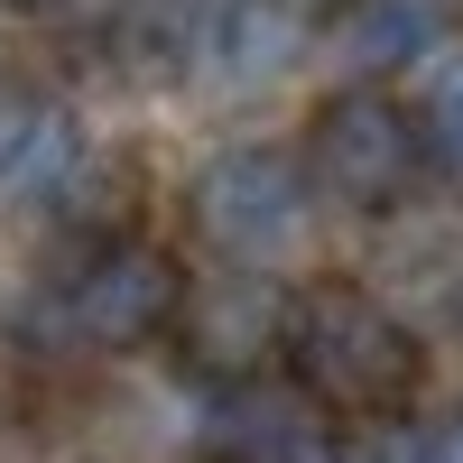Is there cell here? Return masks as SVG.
<instances>
[{"instance_id":"obj_1","label":"cell","mask_w":463,"mask_h":463,"mask_svg":"<svg viewBox=\"0 0 463 463\" xmlns=\"http://www.w3.org/2000/svg\"><path fill=\"white\" fill-rule=\"evenodd\" d=\"M288 371H297V390L316 399V408L371 427V417H399L408 408V390H417V343H408V325L380 297L316 288V297H297Z\"/></svg>"},{"instance_id":"obj_2","label":"cell","mask_w":463,"mask_h":463,"mask_svg":"<svg viewBox=\"0 0 463 463\" xmlns=\"http://www.w3.org/2000/svg\"><path fill=\"white\" fill-rule=\"evenodd\" d=\"M306 222H316V185L288 148H222L195 176V232L241 269L288 260L306 241Z\"/></svg>"},{"instance_id":"obj_3","label":"cell","mask_w":463,"mask_h":463,"mask_svg":"<svg viewBox=\"0 0 463 463\" xmlns=\"http://www.w3.org/2000/svg\"><path fill=\"white\" fill-rule=\"evenodd\" d=\"M417 167H427V130L417 111L390 102L380 84H353L316 111V185L353 213H399Z\"/></svg>"},{"instance_id":"obj_4","label":"cell","mask_w":463,"mask_h":463,"mask_svg":"<svg viewBox=\"0 0 463 463\" xmlns=\"http://www.w3.org/2000/svg\"><path fill=\"white\" fill-rule=\"evenodd\" d=\"M176 316H185V279H176V260L148 250V241H102L65 279V325H74V343H93V353L158 343V334H176Z\"/></svg>"},{"instance_id":"obj_5","label":"cell","mask_w":463,"mask_h":463,"mask_svg":"<svg viewBox=\"0 0 463 463\" xmlns=\"http://www.w3.org/2000/svg\"><path fill=\"white\" fill-rule=\"evenodd\" d=\"M288 325H297V306L260 269L195 279L185 288V316H176V362H195L204 380H232V390H260V362L288 353Z\"/></svg>"},{"instance_id":"obj_6","label":"cell","mask_w":463,"mask_h":463,"mask_svg":"<svg viewBox=\"0 0 463 463\" xmlns=\"http://www.w3.org/2000/svg\"><path fill=\"white\" fill-rule=\"evenodd\" d=\"M454 37V0H353L343 10V65L353 74H399V65H427Z\"/></svg>"},{"instance_id":"obj_7","label":"cell","mask_w":463,"mask_h":463,"mask_svg":"<svg viewBox=\"0 0 463 463\" xmlns=\"http://www.w3.org/2000/svg\"><path fill=\"white\" fill-rule=\"evenodd\" d=\"M65 158H74V121L28 74H0V195H47Z\"/></svg>"},{"instance_id":"obj_8","label":"cell","mask_w":463,"mask_h":463,"mask_svg":"<svg viewBox=\"0 0 463 463\" xmlns=\"http://www.w3.org/2000/svg\"><path fill=\"white\" fill-rule=\"evenodd\" d=\"M297 0H222L213 10V37H204V56H213V84L232 93H250V84H279V74L297 65Z\"/></svg>"},{"instance_id":"obj_9","label":"cell","mask_w":463,"mask_h":463,"mask_svg":"<svg viewBox=\"0 0 463 463\" xmlns=\"http://www.w3.org/2000/svg\"><path fill=\"white\" fill-rule=\"evenodd\" d=\"M213 10L222 0H111V37H121V56H139V65H185L213 37Z\"/></svg>"},{"instance_id":"obj_10","label":"cell","mask_w":463,"mask_h":463,"mask_svg":"<svg viewBox=\"0 0 463 463\" xmlns=\"http://www.w3.org/2000/svg\"><path fill=\"white\" fill-rule=\"evenodd\" d=\"M213 454L222 463H297L306 454V408L269 399V390H232L213 417Z\"/></svg>"},{"instance_id":"obj_11","label":"cell","mask_w":463,"mask_h":463,"mask_svg":"<svg viewBox=\"0 0 463 463\" xmlns=\"http://www.w3.org/2000/svg\"><path fill=\"white\" fill-rule=\"evenodd\" d=\"M334 463H454V436L408 427V417H371V427H343Z\"/></svg>"},{"instance_id":"obj_12","label":"cell","mask_w":463,"mask_h":463,"mask_svg":"<svg viewBox=\"0 0 463 463\" xmlns=\"http://www.w3.org/2000/svg\"><path fill=\"white\" fill-rule=\"evenodd\" d=\"M417 130H427V158L463 185V65L436 74V93H427V111H417Z\"/></svg>"},{"instance_id":"obj_13","label":"cell","mask_w":463,"mask_h":463,"mask_svg":"<svg viewBox=\"0 0 463 463\" xmlns=\"http://www.w3.org/2000/svg\"><path fill=\"white\" fill-rule=\"evenodd\" d=\"M454 463H463V436H454Z\"/></svg>"}]
</instances>
